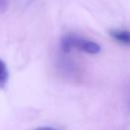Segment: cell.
I'll list each match as a JSON object with an SVG mask.
<instances>
[{"mask_svg":"<svg viewBox=\"0 0 130 130\" xmlns=\"http://www.w3.org/2000/svg\"><path fill=\"white\" fill-rule=\"evenodd\" d=\"M61 48L63 52H69L73 48L85 52L87 54H98L101 51V47L98 43L76 36L74 34H68L61 40Z\"/></svg>","mask_w":130,"mask_h":130,"instance_id":"1","label":"cell"},{"mask_svg":"<svg viewBox=\"0 0 130 130\" xmlns=\"http://www.w3.org/2000/svg\"><path fill=\"white\" fill-rule=\"evenodd\" d=\"M110 34L115 40L122 44L128 45L130 42V35L127 30H112Z\"/></svg>","mask_w":130,"mask_h":130,"instance_id":"2","label":"cell"},{"mask_svg":"<svg viewBox=\"0 0 130 130\" xmlns=\"http://www.w3.org/2000/svg\"><path fill=\"white\" fill-rule=\"evenodd\" d=\"M8 76H9L8 69H7L5 63L0 59V88H3L6 85Z\"/></svg>","mask_w":130,"mask_h":130,"instance_id":"3","label":"cell"},{"mask_svg":"<svg viewBox=\"0 0 130 130\" xmlns=\"http://www.w3.org/2000/svg\"><path fill=\"white\" fill-rule=\"evenodd\" d=\"M6 7V1L5 0H0V11L4 10Z\"/></svg>","mask_w":130,"mask_h":130,"instance_id":"4","label":"cell"},{"mask_svg":"<svg viewBox=\"0 0 130 130\" xmlns=\"http://www.w3.org/2000/svg\"><path fill=\"white\" fill-rule=\"evenodd\" d=\"M36 130H59V129H55L52 127H41V128H38Z\"/></svg>","mask_w":130,"mask_h":130,"instance_id":"5","label":"cell"}]
</instances>
